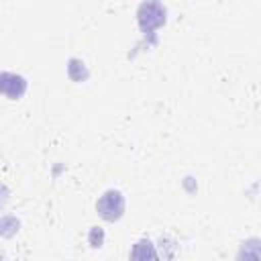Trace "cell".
<instances>
[{"instance_id": "obj_1", "label": "cell", "mask_w": 261, "mask_h": 261, "mask_svg": "<svg viewBox=\"0 0 261 261\" xmlns=\"http://www.w3.org/2000/svg\"><path fill=\"white\" fill-rule=\"evenodd\" d=\"M96 210L104 220L114 222L124 214V196L118 190H108L96 202Z\"/></svg>"}, {"instance_id": "obj_2", "label": "cell", "mask_w": 261, "mask_h": 261, "mask_svg": "<svg viewBox=\"0 0 261 261\" xmlns=\"http://www.w3.org/2000/svg\"><path fill=\"white\" fill-rule=\"evenodd\" d=\"M137 18H139V27L145 33H151L153 29H157L165 22V8L157 0H147L139 6Z\"/></svg>"}, {"instance_id": "obj_3", "label": "cell", "mask_w": 261, "mask_h": 261, "mask_svg": "<svg viewBox=\"0 0 261 261\" xmlns=\"http://www.w3.org/2000/svg\"><path fill=\"white\" fill-rule=\"evenodd\" d=\"M27 90V82L22 75H16V73H10V71H4L2 73V92L8 96V98H20Z\"/></svg>"}, {"instance_id": "obj_4", "label": "cell", "mask_w": 261, "mask_h": 261, "mask_svg": "<svg viewBox=\"0 0 261 261\" xmlns=\"http://www.w3.org/2000/svg\"><path fill=\"white\" fill-rule=\"evenodd\" d=\"M130 257H135V259H147V257H157V253H155V249H153V245L149 241H139L133 247Z\"/></svg>"}, {"instance_id": "obj_5", "label": "cell", "mask_w": 261, "mask_h": 261, "mask_svg": "<svg viewBox=\"0 0 261 261\" xmlns=\"http://www.w3.org/2000/svg\"><path fill=\"white\" fill-rule=\"evenodd\" d=\"M102 239H104V232L100 228H92V232H90V245L92 247H100L102 245Z\"/></svg>"}]
</instances>
